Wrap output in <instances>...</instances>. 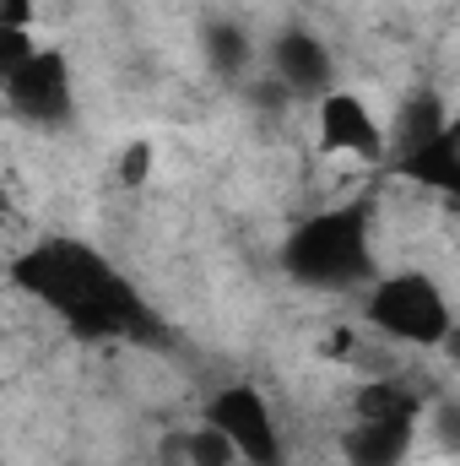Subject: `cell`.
<instances>
[{
	"instance_id": "1",
	"label": "cell",
	"mask_w": 460,
	"mask_h": 466,
	"mask_svg": "<svg viewBox=\"0 0 460 466\" xmlns=\"http://www.w3.org/2000/svg\"><path fill=\"white\" fill-rule=\"evenodd\" d=\"M16 288H27L38 304H49L65 326L104 337V331H135V293L115 266L82 244V238H44L16 260Z\"/></svg>"
},
{
	"instance_id": "11",
	"label": "cell",
	"mask_w": 460,
	"mask_h": 466,
	"mask_svg": "<svg viewBox=\"0 0 460 466\" xmlns=\"http://www.w3.org/2000/svg\"><path fill=\"white\" fill-rule=\"evenodd\" d=\"M146 168H152V147H146V141H135V147L119 157V174H125V185H141V179H146Z\"/></svg>"
},
{
	"instance_id": "5",
	"label": "cell",
	"mask_w": 460,
	"mask_h": 466,
	"mask_svg": "<svg viewBox=\"0 0 460 466\" xmlns=\"http://www.w3.org/2000/svg\"><path fill=\"white\" fill-rule=\"evenodd\" d=\"M206 423H217L233 440L238 461L244 466H287V440L276 429V412L265 407L260 390L249 385H228L206 401Z\"/></svg>"
},
{
	"instance_id": "2",
	"label": "cell",
	"mask_w": 460,
	"mask_h": 466,
	"mask_svg": "<svg viewBox=\"0 0 460 466\" xmlns=\"http://www.w3.org/2000/svg\"><path fill=\"white\" fill-rule=\"evenodd\" d=\"M282 266L287 277H298L304 288H368L374 271V218L363 201L325 207L315 218H304L282 244Z\"/></svg>"
},
{
	"instance_id": "10",
	"label": "cell",
	"mask_w": 460,
	"mask_h": 466,
	"mask_svg": "<svg viewBox=\"0 0 460 466\" xmlns=\"http://www.w3.org/2000/svg\"><path fill=\"white\" fill-rule=\"evenodd\" d=\"M212 60H217L223 76H244V71L255 66V44H249V33L233 27V22H217V27H212Z\"/></svg>"
},
{
	"instance_id": "9",
	"label": "cell",
	"mask_w": 460,
	"mask_h": 466,
	"mask_svg": "<svg viewBox=\"0 0 460 466\" xmlns=\"http://www.w3.org/2000/svg\"><path fill=\"white\" fill-rule=\"evenodd\" d=\"M395 168H401L406 179H417V185H428V190L455 196V201H460V115H450V119H445V130H439L428 147L406 152Z\"/></svg>"
},
{
	"instance_id": "7",
	"label": "cell",
	"mask_w": 460,
	"mask_h": 466,
	"mask_svg": "<svg viewBox=\"0 0 460 466\" xmlns=\"http://www.w3.org/2000/svg\"><path fill=\"white\" fill-rule=\"evenodd\" d=\"M315 130H320L325 152H346V157H385L390 152V125L346 87L325 93L315 104Z\"/></svg>"
},
{
	"instance_id": "4",
	"label": "cell",
	"mask_w": 460,
	"mask_h": 466,
	"mask_svg": "<svg viewBox=\"0 0 460 466\" xmlns=\"http://www.w3.org/2000/svg\"><path fill=\"white\" fill-rule=\"evenodd\" d=\"M0 55H5L0 60V87H5L11 115L38 125V130H55V125L76 119V82H71V66H65L60 49L33 44V33H5Z\"/></svg>"
},
{
	"instance_id": "6",
	"label": "cell",
	"mask_w": 460,
	"mask_h": 466,
	"mask_svg": "<svg viewBox=\"0 0 460 466\" xmlns=\"http://www.w3.org/2000/svg\"><path fill=\"white\" fill-rule=\"evenodd\" d=\"M265 71H271V82H276L287 98L320 104L325 93H336V55H331V44H325L315 27H304V22H287L282 33H271V44H265Z\"/></svg>"
},
{
	"instance_id": "8",
	"label": "cell",
	"mask_w": 460,
	"mask_h": 466,
	"mask_svg": "<svg viewBox=\"0 0 460 466\" xmlns=\"http://www.w3.org/2000/svg\"><path fill=\"white\" fill-rule=\"evenodd\" d=\"M417 445V418H357L342 434V461L346 466H406Z\"/></svg>"
},
{
	"instance_id": "12",
	"label": "cell",
	"mask_w": 460,
	"mask_h": 466,
	"mask_svg": "<svg viewBox=\"0 0 460 466\" xmlns=\"http://www.w3.org/2000/svg\"><path fill=\"white\" fill-rule=\"evenodd\" d=\"M33 27V0H0V33H27Z\"/></svg>"
},
{
	"instance_id": "3",
	"label": "cell",
	"mask_w": 460,
	"mask_h": 466,
	"mask_svg": "<svg viewBox=\"0 0 460 466\" xmlns=\"http://www.w3.org/2000/svg\"><path fill=\"white\" fill-rule=\"evenodd\" d=\"M363 315L385 342L417 352H439L455 326V304L428 271H379L363 288Z\"/></svg>"
},
{
	"instance_id": "13",
	"label": "cell",
	"mask_w": 460,
	"mask_h": 466,
	"mask_svg": "<svg viewBox=\"0 0 460 466\" xmlns=\"http://www.w3.org/2000/svg\"><path fill=\"white\" fill-rule=\"evenodd\" d=\"M439 352H445V358L460 369V315H455V326H450V337H445V348H439Z\"/></svg>"
}]
</instances>
